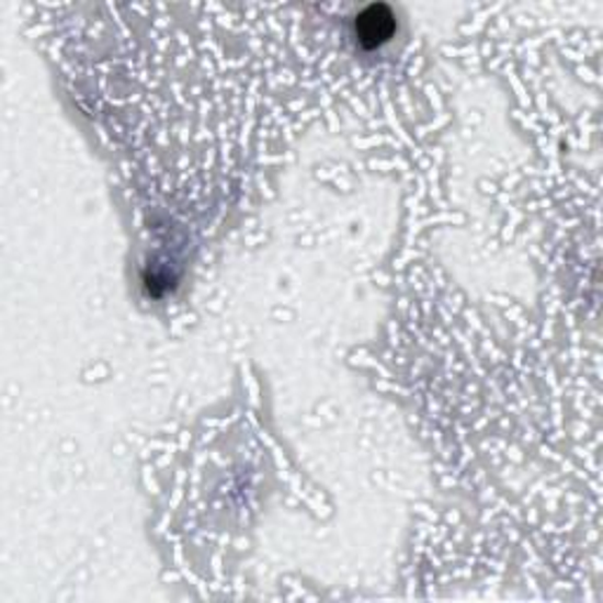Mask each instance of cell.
Listing matches in <instances>:
<instances>
[{"mask_svg":"<svg viewBox=\"0 0 603 603\" xmlns=\"http://www.w3.org/2000/svg\"><path fill=\"white\" fill-rule=\"evenodd\" d=\"M354 34L363 50H377L396 34V18L389 5H368L354 20Z\"/></svg>","mask_w":603,"mask_h":603,"instance_id":"cell-1","label":"cell"}]
</instances>
